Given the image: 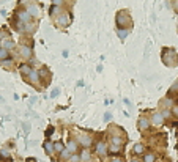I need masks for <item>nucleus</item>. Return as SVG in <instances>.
<instances>
[{
  "mask_svg": "<svg viewBox=\"0 0 178 162\" xmlns=\"http://www.w3.org/2000/svg\"><path fill=\"white\" fill-rule=\"evenodd\" d=\"M117 25H118V29H126V30H129L131 27H132V19H131V16L128 11H118L117 13Z\"/></svg>",
  "mask_w": 178,
  "mask_h": 162,
  "instance_id": "nucleus-1",
  "label": "nucleus"
},
{
  "mask_svg": "<svg viewBox=\"0 0 178 162\" xmlns=\"http://www.w3.org/2000/svg\"><path fill=\"white\" fill-rule=\"evenodd\" d=\"M162 61L167 66H175L177 63H178V55H177V52L174 51V49H167L165 47L164 51H162Z\"/></svg>",
  "mask_w": 178,
  "mask_h": 162,
  "instance_id": "nucleus-2",
  "label": "nucleus"
},
{
  "mask_svg": "<svg viewBox=\"0 0 178 162\" xmlns=\"http://www.w3.org/2000/svg\"><path fill=\"white\" fill-rule=\"evenodd\" d=\"M71 19H73V16H71L69 11H62V13L54 19V22L57 27H68L71 24Z\"/></svg>",
  "mask_w": 178,
  "mask_h": 162,
  "instance_id": "nucleus-3",
  "label": "nucleus"
},
{
  "mask_svg": "<svg viewBox=\"0 0 178 162\" xmlns=\"http://www.w3.org/2000/svg\"><path fill=\"white\" fill-rule=\"evenodd\" d=\"M25 10H27V13H29L33 19H38V18L41 16V8H40V5H38V3H35V2L29 3V5H27V8H25Z\"/></svg>",
  "mask_w": 178,
  "mask_h": 162,
  "instance_id": "nucleus-4",
  "label": "nucleus"
},
{
  "mask_svg": "<svg viewBox=\"0 0 178 162\" xmlns=\"http://www.w3.org/2000/svg\"><path fill=\"white\" fill-rule=\"evenodd\" d=\"M16 19H18V21H21L22 22V24H30V22H32V16L29 14V13H27V10H18V11H16Z\"/></svg>",
  "mask_w": 178,
  "mask_h": 162,
  "instance_id": "nucleus-5",
  "label": "nucleus"
},
{
  "mask_svg": "<svg viewBox=\"0 0 178 162\" xmlns=\"http://www.w3.org/2000/svg\"><path fill=\"white\" fill-rule=\"evenodd\" d=\"M137 126H139V129L143 132V131H147L148 127L151 126V121H150L148 116H140V118H139V121H137Z\"/></svg>",
  "mask_w": 178,
  "mask_h": 162,
  "instance_id": "nucleus-6",
  "label": "nucleus"
},
{
  "mask_svg": "<svg viewBox=\"0 0 178 162\" xmlns=\"http://www.w3.org/2000/svg\"><path fill=\"white\" fill-rule=\"evenodd\" d=\"M79 143L82 145V147L88 148L93 143V137L90 135V134H81V135H79Z\"/></svg>",
  "mask_w": 178,
  "mask_h": 162,
  "instance_id": "nucleus-7",
  "label": "nucleus"
},
{
  "mask_svg": "<svg viewBox=\"0 0 178 162\" xmlns=\"http://www.w3.org/2000/svg\"><path fill=\"white\" fill-rule=\"evenodd\" d=\"M150 121H151L153 126H161L164 123V116L159 113V112H154V113L150 116Z\"/></svg>",
  "mask_w": 178,
  "mask_h": 162,
  "instance_id": "nucleus-8",
  "label": "nucleus"
},
{
  "mask_svg": "<svg viewBox=\"0 0 178 162\" xmlns=\"http://www.w3.org/2000/svg\"><path fill=\"white\" fill-rule=\"evenodd\" d=\"M107 151H109V147L106 145V142H104V140H99V142L96 143V154L106 156V154H107Z\"/></svg>",
  "mask_w": 178,
  "mask_h": 162,
  "instance_id": "nucleus-9",
  "label": "nucleus"
},
{
  "mask_svg": "<svg viewBox=\"0 0 178 162\" xmlns=\"http://www.w3.org/2000/svg\"><path fill=\"white\" fill-rule=\"evenodd\" d=\"M19 54H21V57H24L25 60H29V58H32V54H33V51H32V47L30 46H21L19 47Z\"/></svg>",
  "mask_w": 178,
  "mask_h": 162,
  "instance_id": "nucleus-10",
  "label": "nucleus"
},
{
  "mask_svg": "<svg viewBox=\"0 0 178 162\" xmlns=\"http://www.w3.org/2000/svg\"><path fill=\"white\" fill-rule=\"evenodd\" d=\"M110 145L125 147V137L123 135H110Z\"/></svg>",
  "mask_w": 178,
  "mask_h": 162,
  "instance_id": "nucleus-11",
  "label": "nucleus"
},
{
  "mask_svg": "<svg viewBox=\"0 0 178 162\" xmlns=\"http://www.w3.org/2000/svg\"><path fill=\"white\" fill-rule=\"evenodd\" d=\"M29 82H32V83H38L41 80V76H40V71H36V69H32V72L29 74Z\"/></svg>",
  "mask_w": 178,
  "mask_h": 162,
  "instance_id": "nucleus-12",
  "label": "nucleus"
},
{
  "mask_svg": "<svg viewBox=\"0 0 178 162\" xmlns=\"http://www.w3.org/2000/svg\"><path fill=\"white\" fill-rule=\"evenodd\" d=\"M132 153L136 156H143L145 154V147H143V143H136L134 148H132Z\"/></svg>",
  "mask_w": 178,
  "mask_h": 162,
  "instance_id": "nucleus-13",
  "label": "nucleus"
},
{
  "mask_svg": "<svg viewBox=\"0 0 178 162\" xmlns=\"http://www.w3.org/2000/svg\"><path fill=\"white\" fill-rule=\"evenodd\" d=\"M0 43H2V47H3V49H7L8 52H10V49H13V47L16 46V43H14L13 40H11V38H7V40H2Z\"/></svg>",
  "mask_w": 178,
  "mask_h": 162,
  "instance_id": "nucleus-14",
  "label": "nucleus"
},
{
  "mask_svg": "<svg viewBox=\"0 0 178 162\" xmlns=\"http://www.w3.org/2000/svg\"><path fill=\"white\" fill-rule=\"evenodd\" d=\"M32 66L30 65H27V63H22L21 66H19V71H21V74L22 76H25V77H29V74H30V72H32Z\"/></svg>",
  "mask_w": 178,
  "mask_h": 162,
  "instance_id": "nucleus-15",
  "label": "nucleus"
},
{
  "mask_svg": "<svg viewBox=\"0 0 178 162\" xmlns=\"http://www.w3.org/2000/svg\"><path fill=\"white\" fill-rule=\"evenodd\" d=\"M0 162H11V156L7 149H2V151H0Z\"/></svg>",
  "mask_w": 178,
  "mask_h": 162,
  "instance_id": "nucleus-16",
  "label": "nucleus"
},
{
  "mask_svg": "<svg viewBox=\"0 0 178 162\" xmlns=\"http://www.w3.org/2000/svg\"><path fill=\"white\" fill-rule=\"evenodd\" d=\"M142 162H156V154H154V153H147V154H143Z\"/></svg>",
  "mask_w": 178,
  "mask_h": 162,
  "instance_id": "nucleus-17",
  "label": "nucleus"
},
{
  "mask_svg": "<svg viewBox=\"0 0 178 162\" xmlns=\"http://www.w3.org/2000/svg\"><path fill=\"white\" fill-rule=\"evenodd\" d=\"M60 13H62V7H55V5H52V8H51V11H49V14H51L52 18L55 19Z\"/></svg>",
  "mask_w": 178,
  "mask_h": 162,
  "instance_id": "nucleus-18",
  "label": "nucleus"
},
{
  "mask_svg": "<svg viewBox=\"0 0 178 162\" xmlns=\"http://www.w3.org/2000/svg\"><path fill=\"white\" fill-rule=\"evenodd\" d=\"M90 158H92V156H90V151H88V149H84V151L81 153V161L82 162H88Z\"/></svg>",
  "mask_w": 178,
  "mask_h": 162,
  "instance_id": "nucleus-19",
  "label": "nucleus"
},
{
  "mask_svg": "<svg viewBox=\"0 0 178 162\" xmlns=\"http://www.w3.org/2000/svg\"><path fill=\"white\" fill-rule=\"evenodd\" d=\"M14 29L16 30H18V32H25V24H22V22L21 21H18V19H16V22H14Z\"/></svg>",
  "mask_w": 178,
  "mask_h": 162,
  "instance_id": "nucleus-20",
  "label": "nucleus"
},
{
  "mask_svg": "<svg viewBox=\"0 0 178 162\" xmlns=\"http://www.w3.org/2000/svg\"><path fill=\"white\" fill-rule=\"evenodd\" d=\"M128 33H129V30H126V29H118L117 30V35H118L120 40H125V38L128 36Z\"/></svg>",
  "mask_w": 178,
  "mask_h": 162,
  "instance_id": "nucleus-21",
  "label": "nucleus"
},
{
  "mask_svg": "<svg viewBox=\"0 0 178 162\" xmlns=\"http://www.w3.org/2000/svg\"><path fill=\"white\" fill-rule=\"evenodd\" d=\"M121 149H123V147H117V145H109V153H112V154L120 153Z\"/></svg>",
  "mask_w": 178,
  "mask_h": 162,
  "instance_id": "nucleus-22",
  "label": "nucleus"
},
{
  "mask_svg": "<svg viewBox=\"0 0 178 162\" xmlns=\"http://www.w3.org/2000/svg\"><path fill=\"white\" fill-rule=\"evenodd\" d=\"M44 149H46L49 154H52L55 151V149H54V143L52 142H46V143H44Z\"/></svg>",
  "mask_w": 178,
  "mask_h": 162,
  "instance_id": "nucleus-23",
  "label": "nucleus"
},
{
  "mask_svg": "<svg viewBox=\"0 0 178 162\" xmlns=\"http://www.w3.org/2000/svg\"><path fill=\"white\" fill-rule=\"evenodd\" d=\"M8 57H10V52L7 51V49H3V47H2V49H0V61L7 60Z\"/></svg>",
  "mask_w": 178,
  "mask_h": 162,
  "instance_id": "nucleus-24",
  "label": "nucleus"
},
{
  "mask_svg": "<svg viewBox=\"0 0 178 162\" xmlns=\"http://www.w3.org/2000/svg\"><path fill=\"white\" fill-rule=\"evenodd\" d=\"M66 149H68L69 153H74L76 149H77V143H76V142H69V143H68V148H66Z\"/></svg>",
  "mask_w": 178,
  "mask_h": 162,
  "instance_id": "nucleus-25",
  "label": "nucleus"
},
{
  "mask_svg": "<svg viewBox=\"0 0 178 162\" xmlns=\"http://www.w3.org/2000/svg\"><path fill=\"white\" fill-rule=\"evenodd\" d=\"M162 105L164 107H174V101L170 98H165V99H162Z\"/></svg>",
  "mask_w": 178,
  "mask_h": 162,
  "instance_id": "nucleus-26",
  "label": "nucleus"
},
{
  "mask_svg": "<svg viewBox=\"0 0 178 162\" xmlns=\"http://www.w3.org/2000/svg\"><path fill=\"white\" fill-rule=\"evenodd\" d=\"M54 149H55V151H60V153H62L63 149H65V148H63V143H62V142H55V143H54Z\"/></svg>",
  "mask_w": 178,
  "mask_h": 162,
  "instance_id": "nucleus-27",
  "label": "nucleus"
},
{
  "mask_svg": "<svg viewBox=\"0 0 178 162\" xmlns=\"http://www.w3.org/2000/svg\"><path fill=\"white\" fill-rule=\"evenodd\" d=\"M161 115H162L164 118H170V116H172V110H169V109H164L162 112H161Z\"/></svg>",
  "mask_w": 178,
  "mask_h": 162,
  "instance_id": "nucleus-28",
  "label": "nucleus"
},
{
  "mask_svg": "<svg viewBox=\"0 0 178 162\" xmlns=\"http://www.w3.org/2000/svg\"><path fill=\"white\" fill-rule=\"evenodd\" d=\"M66 0H52V5H55V7H62V5H65Z\"/></svg>",
  "mask_w": 178,
  "mask_h": 162,
  "instance_id": "nucleus-29",
  "label": "nucleus"
},
{
  "mask_svg": "<svg viewBox=\"0 0 178 162\" xmlns=\"http://www.w3.org/2000/svg\"><path fill=\"white\" fill-rule=\"evenodd\" d=\"M62 159H69V151L68 149H63L62 151Z\"/></svg>",
  "mask_w": 178,
  "mask_h": 162,
  "instance_id": "nucleus-30",
  "label": "nucleus"
},
{
  "mask_svg": "<svg viewBox=\"0 0 178 162\" xmlns=\"http://www.w3.org/2000/svg\"><path fill=\"white\" fill-rule=\"evenodd\" d=\"M69 162H81V156H77V154H74L73 158L69 159Z\"/></svg>",
  "mask_w": 178,
  "mask_h": 162,
  "instance_id": "nucleus-31",
  "label": "nucleus"
},
{
  "mask_svg": "<svg viewBox=\"0 0 178 162\" xmlns=\"http://www.w3.org/2000/svg\"><path fill=\"white\" fill-rule=\"evenodd\" d=\"M110 162H125V159H123V158H118V156H115V158L110 159Z\"/></svg>",
  "mask_w": 178,
  "mask_h": 162,
  "instance_id": "nucleus-32",
  "label": "nucleus"
},
{
  "mask_svg": "<svg viewBox=\"0 0 178 162\" xmlns=\"http://www.w3.org/2000/svg\"><path fill=\"white\" fill-rule=\"evenodd\" d=\"M172 115H175L178 118V105H174V107H172Z\"/></svg>",
  "mask_w": 178,
  "mask_h": 162,
  "instance_id": "nucleus-33",
  "label": "nucleus"
},
{
  "mask_svg": "<svg viewBox=\"0 0 178 162\" xmlns=\"http://www.w3.org/2000/svg\"><path fill=\"white\" fill-rule=\"evenodd\" d=\"M52 132H54V127H47V131H46V137L52 135Z\"/></svg>",
  "mask_w": 178,
  "mask_h": 162,
  "instance_id": "nucleus-34",
  "label": "nucleus"
},
{
  "mask_svg": "<svg viewBox=\"0 0 178 162\" xmlns=\"http://www.w3.org/2000/svg\"><path fill=\"white\" fill-rule=\"evenodd\" d=\"M110 118H112V115H110V113H109V112H107V113H106V115H104V121H109Z\"/></svg>",
  "mask_w": 178,
  "mask_h": 162,
  "instance_id": "nucleus-35",
  "label": "nucleus"
},
{
  "mask_svg": "<svg viewBox=\"0 0 178 162\" xmlns=\"http://www.w3.org/2000/svg\"><path fill=\"white\" fill-rule=\"evenodd\" d=\"M58 91H60L58 88H55V90H52V94H51V96H52V98H55V96L58 94Z\"/></svg>",
  "mask_w": 178,
  "mask_h": 162,
  "instance_id": "nucleus-36",
  "label": "nucleus"
},
{
  "mask_svg": "<svg viewBox=\"0 0 178 162\" xmlns=\"http://www.w3.org/2000/svg\"><path fill=\"white\" fill-rule=\"evenodd\" d=\"M175 2H177L175 3V10H177V13H178V0H175Z\"/></svg>",
  "mask_w": 178,
  "mask_h": 162,
  "instance_id": "nucleus-37",
  "label": "nucleus"
},
{
  "mask_svg": "<svg viewBox=\"0 0 178 162\" xmlns=\"http://www.w3.org/2000/svg\"><path fill=\"white\" fill-rule=\"evenodd\" d=\"M0 41H2V32H0Z\"/></svg>",
  "mask_w": 178,
  "mask_h": 162,
  "instance_id": "nucleus-38",
  "label": "nucleus"
},
{
  "mask_svg": "<svg viewBox=\"0 0 178 162\" xmlns=\"http://www.w3.org/2000/svg\"><path fill=\"white\" fill-rule=\"evenodd\" d=\"M0 49H2V43H0Z\"/></svg>",
  "mask_w": 178,
  "mask_h": 162,
  "instance_id": "nucleus-39",
  "label": "nucleus"
}]
</instances>
